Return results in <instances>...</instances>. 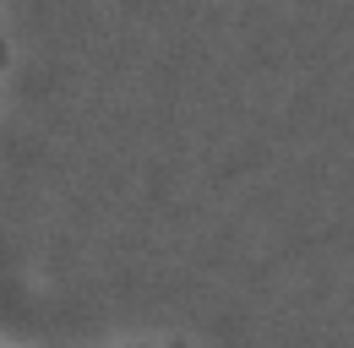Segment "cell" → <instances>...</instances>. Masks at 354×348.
Returning a JSON list of instances; mask_svg holds the SVG:
<instances>
[{"mask_svg": "<svg viewBox=\"0 0 354 348\" xmlns=\"http://www.w3.org/2000/svg\"><path fill=\"white\" fill-rule=\"evenodd\" d=\"M0 348H191V343H169V338H109V343H17L0 332Z\"/></svg>", "mask_w": 354, "mask_h": 348, "instance_id": "1", "label": "cell"}, {"mask_svg": "<svg viewBox=\"0 0 354 348\" xmlns=\"http://www.w3.org/2000/svg\"><path fill=\"white\" fill-rule=\"evenodd\" d=\"M11 71V33H6V0H0V82Z\"/></svg>", "mask_w": 354, "mask_h": 348, "instance_id": "2", "label": "cell"}]
</instances>
